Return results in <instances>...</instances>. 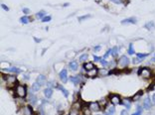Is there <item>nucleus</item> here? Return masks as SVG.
<instances>
[{
    "label": "nucleus",
    "instance_id": "nucleus-1",
    "mask_svg": "<svg viewBox=\"0 0 155 115\" xmlns=\"http://www.w3.org/2000/svg\"><path fill=\"white\" fill-rule=\"evenodd\" d=\"M138 74L140 76H142L143 78L147 79V78H150L152 76V71L149 67H142V69H140L138 70Z\"/></svg>",
    "mask_w": 155,
    "mask_h": 115
},
{
    "label": "nucleus",
    "instance_id": "nucleus-2",
    "mask_svg": "<svg viewBox=\"0 0 155 115\" xmlns=\"http://www.w3.org/2000/svg\"><path fill=\"white\" fill-rule=\"evenodd\" d=\"M15 92L16 94H17V96L19 97H25L27 95V87L25 85H21V84H18L17 86H16L15 88Z\"/></svg>",
    "mask_w": 155,
    "mask_h": 115
},
{
    "label": "nucleus",
    "instance_id": "nucleus-3",
    "mask_svg": "<svg viewBox=\"0 0 155 115\" xmlns=\"http://www.w3.org/2000/svg\"><path fill=\"white\" fill-rule=\"evenodd\" d=\"M128 63H129V59L126 56L120 57L119 59H118V62H117V65H118V67H120V69H124V67H126Z\"/></svg>",
    "mask_w": 155,
    "mask_h": 115
},
{
    "label": "nucleus",
    "instance_id": "nucleus-4",
    "mask_svg": "<svg viewBox=\"0 0 155 115\" xmlns=\"http://www.w3.org/2000/svg\"><path fill=\"white\" fill-rule=\"evenodd\" d=\"M110 100L113 105H119L121 103V98L117 94H111L110 95Z\"/></svg>",
    "mask_w": 155,
    "mask_h": 115
},
{
    "label": "nucleus",
    "instance_id": "nucleus-5",
    "mask_svg": "<svg viewBox=\"0 0 155 115\" xmlns=\"http://www.w3.org/2000/svg\"><path fill=\"white\" fill-rule=\"evenodd\" d=\"M79 108H81V105L79 103H75L73 108L71 109V111L69 112V115H79Z\"/></svg>",
    "mask_w": 155,
    "mask_h": 115
},
{
    "label": "nucleus",
    "instance_id": "nucleus-6",
    "mask_svg": "<svg viewBox=\"0 0 155 115\" xmlns=\"http://www.w3.org/2000/svg\"><path fill=\"white\" fill-rule=\"evenodd\" d=\"M59 75H60V78H61V80L63 82H64V83L67 82V80H68V71H67L66 69L62 70L60 71V74H59Z\"/></svg>",
    "mask_w": 155,
    "mask_h": 115
},
{
    "label": "nucleus",
    "instance_id": "nucleus-7",
    "mask_svg": "<svg viewBox=\"0 0 155 115\" xmlns=\"http://www.w3.org/2000/svg\"><path fill=\"white\" fill-rule=\"evenodd\" d=\"M89 107L91 108V111H98L100 109L99 103H98V102H91V103L89 104Z\"/></svg>",
    "mask_w": 155,
    "mask_h": 115
},
{
    "label": "nucleus",
    "instance_id": "nucleus-8",
    "mask_svg": "<svg viewBox=\"0 0 155 115\" xmlns=\"http://www.w3.org/2000/svg\"><path fill=\"white\" fill-rule=\"evenodd\" d=\"M152 106V101L150 100L149 97H145V99L143 101V107L145 109H150Z\"/></svg>",
    "mask_w": 155,
    "mask_h": 115
},
{
    "label": "nucleus",
    "instance_id": "nucleus-9",
    "mask_svg": "<svg viewBox=\"0 0 155 115\" xmlns=\"http://www.w3.org/2000/svg\"><path fill=\"white\" fill-rule=\"evenodd\" d=\"M36 82H38L41 86L44 85V84H46V76L44 74H39L38 78H37V79H36Z\"/></svg>",
    "mask_w": 155,
    "mask_h": 115
},
{
    "label": "nucleus",
    "instance_id": "nucleus-10",
    "mask_svg": "<svg viewBox=\"0 0 155 115\" xmlns=\"http://www.w3.org/2000/svg\"><path fill=\"white\" fill-rule=\"evenodd\" d=\"M137 20L134 17H131V18H127L121 21V24H136Z\"/></svg>",
    "mask_w": 155,
    "mask_h": 115
},
{
    "label": "nucleus",
    "instance_id": "nucleus-11",
    "mask_svg": "<svg viewBox=\"0 0 155 115\" xmlns=\"http://www.w3.org/2000/svg\"><path fill=\"white\" fill-rule=\"evenodd\" d=\"M121 104L123 106H125L127 109H129L131 107V100L129 98H122L121 99Z\"/></svg>",
    "mask_w": 155,
    "mask_h": 115
},
{
    "label": "nucleus",
    "instance_id": "nucleus-12",
    "mask_svg": "<svg viewBox=\"0 0 155 115\" xmlns=\"http://www.w3.org/2000/svg\"><path fill=\"white\" fill-rule=\"evenodd\" d=\"M71 82H72L75 85H77V84H79V82H81V76L79 75H75V76H71L70 78Z\"/></svg>",
    "mask_w": 155,
    "mask_h": 115
},
{
    "label": "nucleus",
    "instance_id": "nucleus-13",
    "mask_svg": "<svg viewBox=\"0 0 155 115\" xmlns=\"http://www.w3.org/2000/svg\"><path fill=\"white\" fill-rule=\"evenodd\" d=\"M98 70L95 69V67H94V69L91 70H87V75H89L90 78H95V75H98Z\"/></svg>",
    "mask_w": 155,
    "mask_h": 115
},
{
    "label": "nucleus",
    "instance_id": "nucleus-14",
    "mask_svg": "<svg viewBox=\"0 0 155 115\" xmlns=\"http://www.w3.org/2000/svg\"><path fill=\"white\" fill-rule=\"evenodd\" d=\"M44 94H45V96L47 97V98H50V97L52 96V94H53V89H52V87L46 88L45 90H44Z\"/></svg>",
    "mask_w": 155,
    "mask_h": 115
},
{
    "label": "nucleus",
    "instance_id": "nucleus-15",
    "mask_svg": "<svg viewBox=\"0 0 155 115\" xmlns=\"http://www.w3.org/2000/svg\"><path fill=\"white\" fill-rule=\"evenodd\" d=\"M69 67L72 70H78V67H79V65H78V62L77 61H73V62H71L70 63V65H69Z\"/></svg>",
    "mask_w": 155,
    "mask_h": 115
},
{
    "label": "nucleus",
    "instance_id": "nucleus-16",
    "mask_svg": "<svg viewBox=\"0 0 155 115\" xmlns=\"http://www.w3.org/2000/svg\"><path fill=\"white\" fill-rule=\"evenodd\" d=\"M83 69H85L86 70H91L94 69L95 66H94L93 63H83Z\"/></svg>",
    "mask_w": 155,
    "mask_h": 115
},
{
    "label": "nucleus",
    "instance_id": "nucleus-17",
    "mask_svg": "<svg viewBox=\"0 0 155 115\" xmlns=\"http://www.w3.org/2000/svg\"><path fill=\"white\" fill-rule=\"evenodd\" d=\"M57 87L63 92V94H64L66 97H68V95H69V91L67 90V89H65V87H63V86L61 85V84H57Z\"/></svg>",
    "mask_w": 155,
    "mask_h": 115
},
{
    "label": "nucleus",
    "instance_id": "nucleus-18",
    "mask_svg": "<svg viewBox=\"0 0 155 115\" xmlns=\"http://www.w3.org/2000/svg\"><path fill=\"white\" fill-rule=\"evenodd\" d=\"M5 70V71H10V72H21V70L17 69V67H8V69H5V70Z\"/></svg>",
    "mask_w": 155,
    "mask_h": 115
},
{
    "label": "nucleus",
    "instance_id": "nucleus-19",
    "mask_svg": "<svg viewBox=\"0 0 155 115\" xmlns=\"http://www.w3.org/2000/svg\"><path fill=\"white\" fill-rule=\"evenodd\" d=\"M118 49H119L118 47H114V48L110 49V54H111V56H112V57L117 56V54H118V51H119Z\"/></svg>",
    "mask_w": 155,
    "mask_h": 115
},
{
    "label": "nucleus",
    "instance_id": "nucleus-20",
    "mask_svg": "<svg viewBox=\"0 0 155 115\" xmlns=\"http://www.w3.org/2000/svg\"><path fill=\"white\" fill-rule=\"evenodd\" d=\"M4 78H5L6 82H16V78L14 75H8V76H5Z\"/></svg>",
    "mask_w": 155,
    "mask_h": 115
},
{
    "label": "nucleus",
    "instance_id": "nucleus-21",
    "mask_svg": "<svg viewBox=\"0 0 155 115\" xmlns=\"http://www.w3.org/2000/svg\"><path fill=\"white\" fill-rule=\"evenodd\" d=\"M40 88H41V85L37 82H35L34 83H33V85H32V90L33 91H38Z\"/></svg>",
    "mask_w": 155,
    "mask_h": 115
},
{
    "label": "nucleus",
    "instance_id": "nucleus-22",
    "mask_svg": "<svg viewBox=\"0 0 155 115\" xmlns=\"http://www.w3.org/2000/svg\"><path fill=\"white\" fill-rule=\"evenodd\" d=\"M24 112H25V115H33V110H32V108L30 107V106L25 107Z\"/></svg>",
    "mask_w": 155,
    "mask_h": 115
},
{
    "label": "nucleus",
    "instance_id": "nucleus-23",
    "mask_svg": "<svg viewBox=\"0 0 155 115\" xmlns=\"http://www.w3.org/2000/svg\"><path fill=\"white\" fill-rule=\"evenodd\" d=\"M83 115H91V108L87 106V107H83Z\"/></svg>",
    "mask_w": 155,
    "mask_h": 115
},
{
    "label": "nucleus",
    "instance_id": "nucleus-24",
    "mask_svg": "<svg viewBox=\"0 0 155 115\" xmlns=\"http://www.w3.org/2000/svg\"><path fill=\"white\" fill-rule=\"evenodd\" d=\"M29 21H30V20H29V17L28 16H23L22 18L20 19V22L23 23V24H28Z\"/></svg>",
    "mask_w": 155,
    "mask_h": 115
},
{
    "label": "nucleus",
    "instance_id": "nucleus-25",
    "mask_svg": "<svg viewBox=\"0 0 155 115\" xmlns=\"http://www.w3.org/2000/svg\"><path fill=\"white\" fill-rule=\"evenodd\" d=\"M136 57H137V59H139L140 61H142V59H144L146 57H148V54H140V53H138L136 55Z\"/></svg>",
    "mask_w": 155,
    "mask_h": 115
},
{
    "label": "nucleus",
    "instance_id": "nucleus-26",
    "mask_svg": "<svg viewBox=\"0 0 155 115\" xmlns=\"http://www.w3.org/2000/svg\"><path fill=\"white\" fill-rule=\"evenodd\" d=\"M87 58H89V56H87V54H83V55H81V57H79V61L81 62H86Z\"/></svg>",
    "mask_w": 155,
    "mask_h": 115
},
{
    "label": "nucleus",
    "instance_id": "nucleus-27",
    "mask_svg": "<svg viewBox=\"0 0 155 115\" xmlns=\"http://www.w3.org/2000/svg\"><path fill=\"white\" fill-rule=\"evenodd\" d=\"M45 11H40V12H38V13H37L36 14V16H37V18H44V17H45Z\"/></svg>",
    "mask_w": 155,
    "mask_h": 115
},
{
    "label": "nucleus",
    "instance_id": "nucleus-28",
    "mask_svg": "<svg viewBox=\"0 0 155 115\" xmlns=\"http://www.w3.org/2000/svg\"><path fill=\"white\" fill-rule=\"evenodd\" d=\"M153 27H154V23H153V22H149V23H147V24L144 25V28L148 29V30H150V29L153 28Z\"/></svg>",
    "mask_w": 155,
    "mask_h": 115
},
{
    "label": "nucleus",
    "instance_id": "nucleus-29",
    "mask_svg": "<svg viewBox=\"0 0 155 115\" xmlns=\"http://www.w3.org/2000/svg\"><path fill=\"white\" fill-rule=\"evenodd\" d=\"M128 54L130 55V56H131V55H133V54H134V50H133V45H132V44H130V45H129V49H128Z\"/></svg>",
    "mask_w": 155,
    "mask_h": 115
},
{
    "label": "nucleus",
    "instance_id": "nucleus-30",
    "mask_svg": "<svg viewBox=\"0 0 155 115\" xmlns=\"http://www.w3.org/2000/svg\"><path fill=\"white\" fill-rule=\"evenodd\" d=\"M142 95V91L140 90L139 92H138V93H136V94L134 95V96H133L132 97V100H136V99H138V98H139V97Z\"/></svg>",
    "mask_w": 155,
    "mask_h": 115
},
{
    "label": "nucleus",
    "instance_id": "nucleus-31",
    "mask_svg": "<svg viewBox=\"0 0 155 115\" xmlns=\"http://www.w3.org/2000/svg\"><path fill=\"white\" fill-rule=\"evenodd\" d=\"M29 100H30L33 104H35L36 102H37V97H36L35 95H34V96H33V95H30V98H29Z\"/></svg>",
    "mask_w": 155,
    "mask_h": 115
},
{
    "label": "nucleus",
    "instance_id": "nucleus-32",
    "mask_svg": "<svg viewBox=\"0 0 155 115\" xmlns=\"http://www.w3.org/2000/svg\"><path fill=\"white\" fill-rule=\"evenodd\" d=\"M114 112H115V108L113 107V106H111V107L108 109V115H113L114 114Z\"/></svg>",
    "mask_w": 155,
    "mask_h": 115
},
{
    "label": "nucleus",
    "instance_id": "nucleus-33",
    "mask_svg": "<svg viewBox=\"0 0 155 115\" xmlns=\"http://www.w3.org/2000/svg\"><path fill=\"white\" fill-rule=\"evenodd\" d=\"M52 17L51 16H45L44 18H42V22H49V21H51Z\"/></svg>",
    "mask_w": 155,
    "mask_h": 115
},
{
    "label": "nucleus",
    "instance_id": "nucleus-34",
    "mask_svg": "<svg viewBox=\"0 0 155 115\" xmlns=\"http://www.w3.org/2000/svg\"><path fill=\"white\" fill-rule=\"evenodd\" d=\"M87 18H91V15H83V16H81L79 18V21L81 22V21H83V20H86Z\"/></svg>",
    "mask_w": 155,
    "mask_h": 115
},
{
    "label": "nucleus",
    "instance_id": "nucleus-35",
    "mask_svg": "<svg viewBox=\"0 0 155 115\" xmlns=\"http://www.w3.org/2000/svg\"><path fill=\"white\" fill-rule=\"evenodd\" d=\"M100 63H102V66H104V67L108 66V63L106 61V59H102V61H100Z\"/></svg>",
    "mask_w": 155,
    "mask_h": 115
},
{
    "label": "nucleus",
    "instance_id": "nucleus-36",
    "mask_svg": "<svg viewBox=\"0 0 155 115\" xmlns=\"http://www.w3.org/2000/svg\"><path fill=\"white\" fill-rule=\"evenodd\" d=\"M22 11H23V13H24V14H29V13H30V10H29L28 8H23V10H22Z\"/></svg>",
    "mask_w": 155,
    "mask_h": 115
},
{
    "label": "nucleus",
    "instance_id": "nucleus-37",
    "mask_svg": "<svg viewBox=\"0 0 155 115\" xmlns=\"http://www.w3.org/2000/svg\"><path fill=\"white\" fill-rule=\"evenodd\" d=\"M110 50H107V52H106V54H104V56H103V59H106V58L108 57V55H110Z\"/></svg>",
    "mask_w": 155,
    "mask_h": 115
},
{
    "label": "nucleus",
    "instance_id": "nucleus-38",
    "mask_svg": "<svg viewBox=\"0 0 155 115\" xmlns=\"http://www.w3.org/2000/svg\"><path fill=\"white\" fill-rule=\"evenodd\" d=\"M94 59H95V62H100L102 61V59H100L99 57H97V56H94Z\"/></svg>",
    "mask_w": 155,
    "mask_h": 115
},
{
    "label": "nucleus",
    "instance_id": "nucleus-39",
    "mask_svg": "<svg viewBox=\"0 0 155 115\" xmlns=\"http://www.w3.org/2000/svg\"><path fill=\"white\" fill-rule=\"evenodd\" d=\"M1 8H3V9L5 10V11H8V10H9V8H8V7L5 5V4H1Z\"/></svg>",
    "mask_w": 155,
    "mask_h": 115
},
{
    "label": "nucleus",
    "instance_id": "nucleus-40",
    "mask_svg": "<svg viewBox=\"0 0 155 115\" xmlns=\"http://www.w3.org/2000/svg\"><path fill=\"white\" fill-rule=\"evenodd\" d=\"M98 72H100V74H106L107 71L104 70H98Z\"/></svg>",
    "mask_w": 155,
    "mask_h": 115
},
{
    "label": "nucleus",
    "instance_id": "nucleus-41",
    "mask_svg": "<svg viewBox=\"0 0 155 115\" xmlns=\"http://www.w3.org/2000/svg\"><path fill=\"white\" fill-rule=\"evenodd\" d=\"M113 3H115V4H120L121 2H122V0H111Z\"/></svg>",
    "mask_w": 155,
    "mask_h": 115
},
{
    "label": "nucleus",
    "instance_id": "nucleus-42",
    "mask_svg": "<svg viewBox=\"0 0 155 115\" xmlns=\"http://www.w3.org/2000/svg\"><path fill=\"white\" fill-rule=\"evenodd\" d=\"M120 115H128V113H127L126 110H122V111L120 112Z\"/></svg>",
    "mask_w": 155,
    "mask_h": 115
},
{
    "label": "nucleus",
    "instance_id": "nucleus-43",
    "mask_svg": "<svg viewBox=\"0 0 155 115\" xmlns=\"http://www.w3.org/2000/svg\"><path fill=\"white\" fill-rule=\"evenodd\" d=\"M151 100H152V103L155 104V93H153V95L151 97Z\"/></svg>",
    "mask_w": 155,
    "mask_h": 115
},
{
    "label": "nucleus",
    "instance_id": "nucleus-44",
    "mask_svg": "<svg viewBox=\"0 0 155 115\" xmlns=\"http://www.w3.org/2000/svg\"><path fill=\"white\" fill-rule=\"evenodd\" d=\"M99 50H100V46H97V47H95L94 51H99Z\"/></svg>",
    "mask_w": 155,
    "mask_h": 115
},
{
    "label": "nucleus",
    "instance_id": "nucleus-45",
    "mask_svg": "<svg viewBox=\"0 0 155 115\" xmlns=\"http://www.w3.org/2000/svg\"><path fill=\"white\" fill-rule=\"evenodd\" d=\"M132 115H141V112H140V111H137L136 113H133Z\"/></svg>",
    "mask_w": 155,
    "mask_h": 115
},
{
    "label": "nucleus",
    "instance_id": "nucleus-46",
    "mask_svg": "<svg viewBox=\"0 0 155 115\" xmlns=\"http://www.w3.org/2000/svg\"><path fill=\"white\" fill-rule=\"evenodd\" d=\"M151 62H152V63H155V54H154V56H153V58L151 59Z\"/></svg>",
    "mask_w": 155,
    "mask_h": 115
},
{
    "label": "nucleus",
    "instance_id": "nucleus-47",
    "mask_svg": "<svg viewBox=\"0 0 155 115\" xmlns=\"http://www.w3.org/2000/svg\"><path fill=\"white\" fill-rule=\"evenodd\" d=\"M34 40H35V41H37V43H39V42L41 41L40 39H37V38H34Z\"/></svg>",
    "mask_w": 155,
    "mask_h": 115
},
{
    "label": "nucleus",
    "instance_id": "nucleus-48",
    "mask_svg": "<svg viewBox=\"0 0 155 115\" xmlns=\"http://www.w3.org/2000/svg\"><path fill=\"white\" fill-rule=\"evenodd\" d=\"M103 115H108V113H106V114H103Z\"/></svg>",
    "mask_w": 155,
    "mask_h": 115
}]
</instances>
